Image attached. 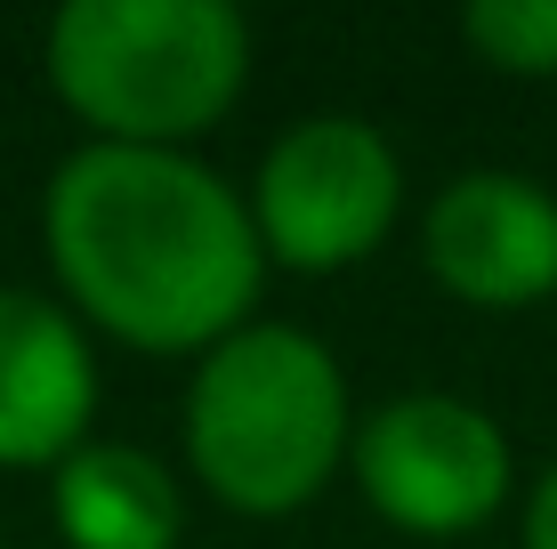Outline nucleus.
Wrapping results in <instances>:
<instances>
[{
	"label": "nucleus",
	"mask_w": 557,
	"mask_h": 549,
	"mask_svg": "<svg viewBox=\"0 0 557 549\" xmlns=\"http://www.w3.org/2000/svg\"><path fill=\"white\" fill-rule=\"evenodd\" d=\"M41 242L73 308L146 355H210L267 283L251 202L186 146H73L41 195Z\"/></svg>",
	"instance_id": "f257e3e1"
},
{
	"label": "nucleus",
	"mask_w": 557,
	"mask_h": 549,
	"mask_svg": "<svg viewBox=\"0 0 557 549\" xmlns=\"http://www.w3.org/2000/svg\"><path fill=\"white\" fill-rule=\"evenodd\" d=\"M195 477L243 517H292L356 445L348 372L299 324H243L195 364L178 404Z\"/></svg>",
	"instance_id": "f03ea898"
},
{
	"label": "nucleus",
	"mask_w": 557,
	"mask_h": 549,
	"mask_svg": "<svg viewBox=\"0 0 557 549\" xmlns=\"http://www.w3.org/2000/svg\"><path fill=\"white\" fill-rule=\"evenodd\" d=\"M41 57L106 146H186L243 98L251 25L226 0H65Z\"/></svg>",
	"instance_id": "7ed1b4c3"
},
{
	"label": "nucleus",
	"mask_w": 557,
	"mask_h": 549,
	"mask_svg": "<svg viewBox=\"0 0 557 549\" xmlns=\"http://www.w3.org/2000/svg\"><path fill=\"white\" fill-rule=\"evenodd\" d=\"M405 211V162L363 113H307L259 154L251 226L267 259L299 275H339Z\"/></svg>",
	"instance_id": "20e7f679"
},
{
	"label": "nucleus",
	"mask_w": 557,
	"mask_h": 549,
	"mask_svg": "<svg viewBox=\"0 0 557 549\" xmlns=\"http://www.w3.org/2000/svg\"><path fill=\"white\" fill-rule=\"evenodd\" d=\"M348 469L380 517L405 525V534H429V541L493 525L509 501V477H517L502 421L445 388H405L380 412H363Z\"/></svg>",
	"instance_id": "39448f33"
},
{
	"label": "nucleus",
	"mask_w": 557,
	"mask_h": 549,
	"mask_svg": "<svg viewBox=\"0 0 557 549\" xmlns=\"http://www.w3.org/2000/svg\"><path fill=\"white\" fill-rule=\"evenodd\" d=\"M420 259L469 308H533L557 291V195L525 170H460L429 195Z\"/></svg>",
	"instance_id": "423d86ee"
},
{
	"label": "nucleus",
	"mask_w": 557,
	"mask_h": 549,
	"mask_svg": "<svg viewBox=\"0 0 557 549\" xmlns=\"http://www.w3.org/2000/svg\"><path fill=\"white\" fill-rule=\"evenodd\" d=\"M98 355L65 299L0 283V469H57L89 445Z\"/></svg>",
	"instance_id": "0eeeda50"
},
{
	"label": "nucleus",
	"mask_w": 557,
	"mask_h": 549,
	"mask_svg": "<svg viewBox=\"0 0 557 549\" xmlns=\"http://www.w3.org/2000/svg\"><path fill=\"white\" fill-rule=\"evenodd\" d=\"M57 534L73 549H178L186 494L146 445L89 437L57 461Z\"/></svg>",
	"instance_id": "6e6552de"
},
{
	"label": "nucleus",
	"mask_w": 557,
	"mask_h": 549,
	"mask_svg": "<svg viewBox=\"0 0 557 549\" xmlns=\"http://www.w3.org/2000/svg\"><path fill=\"white\" fill-rule=\"evenodd\" d=\"M460 33L502 73H525V82H549L557 73V0H469Z\"/></svg>",
	"instance_id": "1a4fd4ad"
},
{
	"label": "nucleus",
	"mask_w": 557,
	"mask_h": 549,
	"mask_svg": "<svg viewBox=\"0 0 557 549\" xmlns=\"http://www.w3.org/2000/svg\"><path fill=\"white\" fill-rule=\"evenodd\" d=\"M525 549H557V461L542 469V485L525 494Z\"/></svg>",
	"instance_id": "9d476101"
}]
</instances>
